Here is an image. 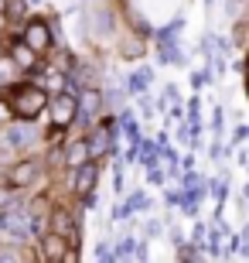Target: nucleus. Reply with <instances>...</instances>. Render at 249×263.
<instances>
[{"mask_svg":"<svg viewBox=\"0 0 249 263\" xmlns=\"http://www.w3.org/2000/svg\"><path fill=\"white\" fill-rule=\"evenodd\" d=\"M45 106H48V96L41 86H17L10 92V109L17 120H34Z\"/></svg>","mask_w":249,"mask_h":263,"instance_id":"1","label":"nucleus"},{"mask_svg":"<svg viewBox=\"0 0 249 263\" xmlns=\"http://www.w3.org/2000/svg\"><path fill=\"white\" fill-rule=\"evenodd\" d=\"M24 45H28L34 55H45V51L51 48V28H48V21H41V17H31L28 24H24Z\"/></svg>","mask_w":249,"mask_h":263,"instance_id":"2","label":"nucleus"},{"mask_svg":"<svg viewBox=\"0 0 249 263\" xmlns=\"http://www.w3.org/2000/svg\"><path fill=\"white\" fill-rule=\"evenodd\" d=\"M38 178H41V161L38 157H24V161H17L10 167L7 181H10V188H31Z\"/></svg>","mask_w":249,"mask_h":263,"instance_id":"3","label":"nucleus"},{"mask_svg":"<svg viewBox=\"0 0 249 263\" xmlns=\"http://www.w3.org/2000/svg\"><path fill=\"white\" fill-rule=\"evenodd\" d=\"M0 229H4V233H10L14 239H28V236H31L28 212H24V209H17V205L0 209Z\"/></svg>","mask_w":249,"mask_h":263,"instance_id":"4","label":"nucleus"},{"mask_svg":"<svg viewBox=\"0 0 249 263\" xmlns=\"http://www.w3.org/2000/svg\"><path fill=\"white\" fill-rule=\"evenodd\" d=\"M51 233H58L68 246H79V222L68 209H51Z\"/></svg>","mask_w":249,"mask_h":263,"instance_id":"5","label":"nucleus"},{"mask_svg":"<svg viewBox=\"0 0 249 263\" xmlns=\"http://www.w3.org/2000/svg\"><path fill=\"white\" fill-rule=\"evenodd\" d=\"M51 127H68L72 120H75V96L72 92H58L55 99H51Z\"/></svg>","mask_w":249,"mask_h":263,"instance_id":"6","label":"nucleus"},{"mask_svg":"<svg viewBox=\"0 0 249 263\" xmlns=\"http://www.w3.org/2000/svg\"><path fill=\"white\" fill-rule=\"evenodd\" d=\"M65 250L68 243L62 239L58 233H41V243H38V256L45 263H58V260H65Z\"/></svg>","mask_w":249,"mask_h":263,"instance_id":"7","label":"nucleus"},{"mask_svg":"<svg viewBox=\"0 0 249 263\" xmlns=\"http://www.w3.org/2000/svg\"><path fill=\"white\" fill-rule=\"evenodd\" d=\"M38 140V130L31 127V120H21V123H10L7 127V144H14V151H24Z\"/></svg>","mask_w":249,"mask_h":263,"instance_id":"8","label":"nucleus"},{"mask_svg":"<svg viewBox=\"0 0 249 263\" xmlns=\"http://www.w3.org/2000/svg\"><path fill=\"white\" fill-rule=\"evenodd\" d=\"M96 178H99V167L92 161L75 167V178H72V188H75L79 195H89V192H96Z\"/></svg>","mask_w":249,"mask_h":263,"instance_id":"9","label":"nucleus"},{"mask_svg":"<svg viewBox=\"0 0 249 263\" xmlns=\"http://www.w3.org/2000/svg\"><path fill=\"white\" fill-rule=\"evenodd\" d=\"M75 109L82 113L86 120H92V117H99V109H103V92L99 89H82V96L75 99Z\"/></svg>","mask_w":249,"mask_h":263,"instance_id":"10","label":"nucleus"},{"mask_svg":"<svg viewBox=\"0 0 249 263\" xmlns=\"http://www.w3.org/2000/svg\"><path fill=\"white\" fill-rule=\"evenodd\" d=\"M10 59H14V65H17L21 72H24V68H34V65H38V55H34V51H31L24 41H17V45L10 48Z\"/></svg>","mask_w":249,"mask_h":263,"instance_id":"11","label":"nucleus"},{"mask_svg":"<svg viewBox=\"0 0 249 263\" xmlns=\"http://www.w3.org/2000/svg\"><path fill=\"white\" fill-rule=\"evenodd\" d=\"M86 161H89V147H86V137H82V140H75V144L65 151V164L79 167V164H86Z\"/></svg>","mask_w":249,"mask_h":263,"instance_id":"12","label":"nucleus"},{"mask_svg":"<svg viewBox=\"0 0 249 263\" xmlns=\"http://www.w3.org/2000/svg\"><path fill=\"white\" fill-rule=\"evenodd\" d=\"M126 256H137V260H144V243H137V239H130V236H126L123 243L113 250V260H126Z\"/></svg>","mask_w":249,"mask_h":263,"instance_id":"13","label":"nucleus"},{"mask_svg":"<svg viewBox=\"0 0 249 263\" xmlns=\"http://www.w3.org/2000/svg\"><path fill=\"white\" fill-rule=\"evenodd\" d=\"M17 76H21V68L14 65V59H10V55H4V59H0V86L10 89L14 82H17Z\"/></svg>","mask_w":249,"mask_h":263,"instance_id":"14","label":"nucleus"},{"mask_svg":"<svg viewBox=\"0 0 249 263\" xmlns=\"http://www.w3.org/2000/svg\"><path fill=\"white\" fill-rule=\"evenodd\" d=\"M161 62H171V65H181L184 62V55L178 51L174 38H161Z\"/></svg>","mask_w":249,"mask_h":263,"instance_id":"15","label":"nucleus"},{"mask_svg":"<svg viewBox=\"0 0 249 263\" xmlns=\"http://www.w3.org/2000/svg\"><path fill=\"white\" fill-rule=\"evenodd\" d=\"M147 82H150V68H140V72H133V76H130V92H144Z\"/></svg>","mask_w":249,"mask_h":263,"instance_id":"16","label":"nucleus"},{"mask_svg":"<svg viewBox=\"0 0 249 263\" xmlns=\"http://www.w3.org/2000/svg\"><path fill=\"white\" fill-rule=\"evenodd\" d=\"M123 130H126V137H130V140H140V127H137L133 123V117H130V113H123Z\"/></svg>","mask_w":249,"mask_h":263,"instance_id":"17","label":"nucleus"},{"mask_svg":"<svg viewBox=\"0 0 249 263\" xmlns=\"http://www.w3.org/2000/svg\"><path fill=\"white\" fill-rule=\"evenodd\" d=\"M140 144V154H144V164H154V157H157V147L147 144V140H137Z\"/></svg>","mask_w":249,"mask_h":263,"instance_id":"18","label":"nucleus"},{"mask_svg":"<svg viewBox=\"0 0 249 263\" xmlns=\"http://www.w3.org/2000/svg\"><path fill=\"white\" fill-rule=\"evenodd\" d=\"M14 164V144H0V167Z\"/></svg>","mask_w":249,"mask_h":263,"instance_id":"19","label":"nucleus"},{"mask_svg":"<svg viewBox=\"0 0 249 263\" xmlns=\"http://www.w3.org/2000/svg\"><path fill=\"white\" fill-rule=\"evenodd\" d=\"M212 195L219 198V202H222L225 195H229V188H225V181H215V185H212Z\"/></svg>","mask_w":249,"mask_h":263,"instance_id":"20","label":"nucleus"},{"mask_svg":"<svg viewBox=\"0 0 249 263\" xmlns=\"http://www.w3.org/2000/svg\"><path fill=\"white\" fill-rule=\"evenodd\" d=\"M96 256H99V260H113V250H109V246H99Z\"/></svg>","mask_w":249,"mask_h":263,"instance_id":"21","label":"nucleus"},{"mask_svg":"<svg viewBox=\"0 0 249 263\" xmlns=\"http://www.w3.org/2000/svg\"><path fill=\"white\" fill-rule=\"evenodd\" d=\"M21 10H24V0H10V14H14V17H17Z\"/></svg>","mask_w":249,"mask_h":263,"instance_id":"22","label":"nucleus"},{"mask_svg":"<svg viewBox=\"0 0 249 263\" xmlns=\"http://www.w3.org/2000/svg\"><path fill=\"white\" fill-rule=\"evenodd\" d=\"M4 31H7V14L0 10V34H4Z\"/></svg>","mask_w":249,"mask_h":263,"instance_id":"23","label":"nucleus"},{"mask_svg":"<svg viewBox=\"0 0 249 263\" xmlns=\"http://www.w3.org/2000/svg\"><path fill=\"white\" fill-rule=\"evenodd\" d=\"M31 4H41V0H31Z\"/></svg>","mask_w":249,"mask_h":263,"instance_id":"24","label":"nucleus"}]
</instances>
